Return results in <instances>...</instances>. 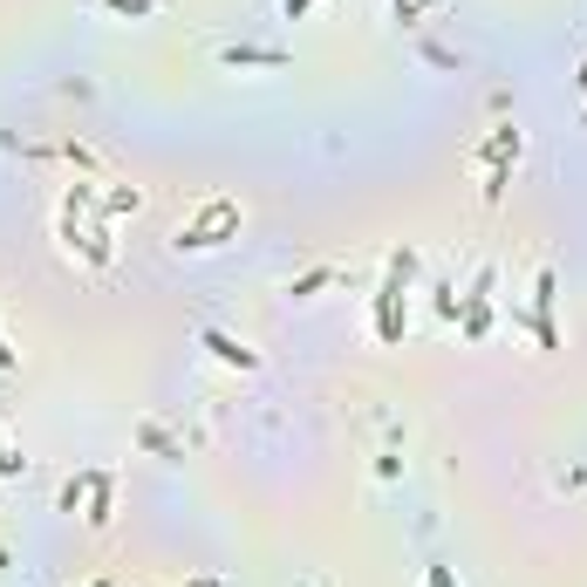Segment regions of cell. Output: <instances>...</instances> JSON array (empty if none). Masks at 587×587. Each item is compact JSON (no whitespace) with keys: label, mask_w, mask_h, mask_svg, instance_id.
Listing matches in <instances>:
<instances>
[{"label":"cell","mask_w":587,"mask_h":587,"mask_svg":"<svg viewBox=\"0 0 587 587\" xmlns=\"http://www.w3.org/2000/svg\"><path fill=\"white\" fill-rule=\"evenodd\" d=\"M225 69H288V48H219Z\"/></svg>","instance_id":"7"},{"label":"cell","mask_w":587,"mask_h":587,"mask_svg":"<svg viewBox=\"0 0 587 587\" xmlns=\"http://www.w3.org/2000/svg\"><path fill=\"white\" fill-rule=\"evenodd\" d=\"M485 294H492V267H485L472 280V294H465V342H478L485 328H492V301H485Z\"/></svg>","instance_id":"3"},{"label":"cell","mask_w":587,"mask_h":587,"mask_svg":"<svg viewBox=\"0 0 587 587\" xmlns=\"http://www.w3.org/2000/svg\"><path fill=\"white\" fill-rule=\"evenodd\" d=\"M519 150H526V137L513 131V123H499V131L478 144V164H485V171H492V164H519Z\"/></svg>","instance_id":"5"},{"label":"cell","mask_w":587,"mask_h":587,"mask_svg":"<svg viewBox=\"0 0 587 587\" xmlns=\"http://www.w3.org/2000/svg\"><path fill=\"white\" fill-rule=\"evenodd\" d=\"M212 587H219V580H212Z\"/></svg>","instance_id":"24"},{"label":"cell","mask_w":587,"mask_h":587,"mask_svg":"<svg viewBox=\"0 0 587 587\" xmlns=\"http://www.w3.org/2000/svg\"><path fill=\"white\" fill-rule=\"evenodd\" d=\"M0 369H14V348L8 342H0Z\"/></svg>","instance_id":"18"},{"label":"cell","mask_w":587,"mask_h":587,"mask_svg":"<svg viewBox=\"0 0 587 587\" xmlns=\"http://www.w3.org/2000/svg\"><path fill=\"white\" fill-rule=\"evenodd\" d=\"M390 8H396V21H403V28H417V21H424L430 8H438V0H390Z\"/></svg>","instance_id":"14"},{"label":"cell","mask_w":587,"mask_h":587,"mask_svg":"<svg viewBox=\"0 0 587 587\" xmlns=\"http://www.w3.org/2000/svg\"><path fill=\"white\" fill-rule=\"evenodd\" d=\"M328 280H335V267H315V273H301V280H294V288H288V294H294V301H308L315 288H328Z\"/></svg>","instance_id":"11"},{"label":"cell","mask_w":587,"mask_h":587,"mask_svg":"<svg viewBox=\"0 0 587 587\" xmlns=\"http://www.w3.org/2000/svg\"><path fill=\"white\" fill-rule=\"evenodd\" d=\"M137 206H144V192H137V185H123V192H110V198H103V225H110L117 212H137Z\"/></svg>","instance_id":"9"},{"label":"cell","mask_w":587,"mask_h":587,"mask_svg":"<svg viewBox=\"0 0 587 587\" xmlns=\"http://www.w3.org/2000/svg\"><path fill=\"white\" fill-rule=\"evenodd\" d=\"M505 185H513V164H492V171H485V206H499Z\"/></svg>","instance_id":"10"},{"label":"cell","mask_w":587,"mask_h":587,"mask_svg":"<svg viewBox=\"0 0 587 587\" xmlns=\"http://www.w3.org/2000/svg\"><path fill=\"white\" fill-rule=\"evenodd\" d=\"M308 8H315V0H280V14H288V21H301Z\"/></svg>","instance_id":"16"},{"label":"cell","mask_w":587,"mask_h":587,"mask_svg":"<svg viewBox=\"0 0 587 587\" xmlns=\"http://www.w3.org/2000/svg\"><path fill=\"white\" fill-rule=\"evenodd\" d=\"M96 8H110V14H123V21H144L158 0H96Z\"/></svg>","instance_id":"13"},{"label":"cell","mask_w":587,"mask_h":587,"mask_svg":"<svg viewBox=\"0 0 587 587\" xmlns=\"http://www.w3.org/2000/svg\"><path fill=\"white\" fill-rule=\"evenodd\" d=\"M225 240H240V206L233 198H206L185 225H178V253H212V246H225Z\"/></svg>","instance_id":"1"},{"label":"cell","mask_w":587,"mask_h":587,"mask_svg":"<svg viewBox=\"0 0 587 587\" xmlns=\"http://www.w3.org/2000/svg\"><path fill=\"white\" fill-rule=\"evenodd\" d=\"M533 335H540V348H560V335H553V273L547 267L533 280Z\"/></svg>","instance_id":"4"},{"label":"cell","mask_w":587,"mask_h":587,"mask_svg":"<svg viewBox=\"0 0 587 587\" xmlns=\"http://www.w3.org/2000/svg\"><path fill=\"white\" fill-rule=\"evenodd\" d=\"M580 123H587V110H580Z\"/></svg>","instance_id":"22"},{"label":"cell","mask_w":587,"mask_h":587,"mask_svg":"<svg viewBox=\"0 0 587 587\" xmlns=\"http://www.w3.org/2000/svg\"><path fill=\"white\" fill-rule=\"evenodd\" d=\"M89 587H110V580H89Z\"/></svg>","instance_id":"21"},{"label":"cell","mask_w":587,"mask_h":587,"mask_svg":"<svg viewBox=\"0 0 587 587\" xmlns=\"http://www.w3.org/2000/svg\"><path fill=\"white\" fill-rule=\"evenodd\" d=\"M21 472H28V457H14L8 438H0V478H21Z\"/></svg>","instance_id":"15"},{"label":"cell","mask_w":587,"mask_h":587,"mask_svg":"<svg viewBox=\"0 0 587 587\" xmlns=\"http://www.w3.org/2000/svg\"><path fill=\"white\" fill-rule=\"evenodd\" d=\"M110 499H117V478H110V472H89V505H83V519H89V526H110Z\"/></svg>","instance_id":"8"},{"label":"cell","mask_w":587,"mask_h":587,"mask_svg":"<svg viewBox=\"0 0 587 587\" xmlns=\"http://www.w3.org/2000/svg\"><path fill=\"white\" fill-rule=\"evenodd\" d=\"M185 587H212V574H198V580H185Z\"/></svg>","instance_id":"19"},{"label":"cell","mask_w":587,"mask_h":587,"mask_svg":"<svg viewBox=\"0 0 587 587\" xmlns=\"http://www.w3.org/2000/svg\"><path fill=\"white\" fill-rule=\"evenodd\" d=\"M411 253H396V260H390V280H382V288H376V342H403V280H411Z\"/></svg>","instance_id":"2"},{"label":"cell","mask_w":587,"mask_h":587,"mask_svg":"<svg viewBox=\"0 0 587 587\" xmlns=\"http://www.w3.org/2000/svg\"><path fill=\"white\" fill-rule=\"evenodd\" d=\"M574 83H580V89H587V62H580V75H574Z\"/></svg>","instance_id":"20"},{"label":"cell","mask_w":587,"mask_h":587,"mask_svg":"<svg viewBox=\"0 0 587 587\" xmlns=\"http://www.w3.org/2000/svg\"><path fill=\"white\" fill-rule=\"evenodd\" d=\"M75 505H89V472H75V478L62 485V513H75Z\"/></svg>","instance_id":"12"},{"label":"cell","mask_w":587,"mask_h":587,"mask_svg":"<svg viewBox=\"0 0 587 587\" xmlns=\"http://www.w3.org/2000/svg\"><path fill=\"white\" fill-rule=\"evenodd\" d=\"M424 580H430V587H457V580H451V567H430Z\"/></svg>","instance_id":"17"},{"label":"cell","mask_w":587,"mask_h":587,"mask_svg":"<svg viewBox=\"0 0 587 587\" xmlns=\"http://www.w3.org/2000/svg\"><path fill=\"white\" fill-rule=\"evenodd\" d=\"M301 587H308V580H301Z\"/></svg>","instance_id":"23"},{"label":"cell","mask_w":587,"mask_h":587,"mask_svg":"<svg viewBox=\"0 0 587 587\" xmlns=\"http://www.w3.org/2000/svg\"><path fill=\"white\" fill-rule=\"evenodd\" d=\"M198 342H206V348L219 355L225 369H260V355H253L246 342H233V335H225V328H206V335H198Z\"/></svg>","instance_id":"6"}]
</instances>
